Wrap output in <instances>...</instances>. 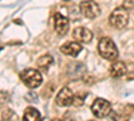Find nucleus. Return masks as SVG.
<instances>
[{
	"label": "nucleus",
	"mask_w": 134,
	"mask_h": 121,
	"mask_svg": "<svg viewBox=\"0 0 134 121\" xmlns=\"http://www.w3.org/2000/svg\"><path fill=\"white\" fill-rule=\"evenodd\" d=\"M54 27H55V31H57L59 35H64L70 28V22L66 16L57 14L54 18Z\"/></svg>",
	"instance_id": "nucleus-8"
},
{
	"label": "nucleus",
	"mask_w": 134,
	"mask_h": 121,
	"mask_svg": "<svg viewBox=\"0 0 134 121\" xmlns=\"http://www.w3.org/2000/svg\"><path fill=\"white\" fill-rule=\"evenodd\" d=\"M55 101L59 106H69V105H72V101H74V94L69 89V87H63V89L59 90V93L57 94V98Z\"/></svg>",
	"instance_id": "nucleus-6"
},
{
	"label": "nucleus",
	"mask_w": 134,
	"mask_h": 121,
	"mask_svg": "<svg viewBox=\"0 0 134 121\" xmlns=\"http://www.w3.org/2000/svg\"><path fill=\"white\" fill-rule=\"evenodd\" d=\"M127 20H129V14H127L126 8H124V7H117L109 16V23L114 28L126 27Z\"/></svg>",
	"instance_id": "nucleus-3"
},
{
	"label": "nucleus",
	"mask_w": 134,
	"mask_h": 121,
	"mask_svg": "<svg viewBox=\"0 0 134 121\" xmlns=\"http://www.w3.org/2000/svg\"><path fill=\"white\" fill-rule=\"evenodd\" d=\"M20 80L27 87L35 89V87H38L42 83L43 77H42L40 71H38L35 69H26L20 73Z\"/></svg>",
	"instance_id": "nucleus-2"
},
{
	"label": "nucleus",
	"mask_w": 134,
	"mask_h": 121,
	"mask_svg": "<svg viewBox=\"0 0 134 121\" xmlns=\"http://www.w3.org/2000/svg\"><path fill=\"white\" fill-rule=\"evenodd\" d=\"M90 121H94V120H90Z\"/></svg>",
	"instance_id": "nucleus-14"
},
{
	"label": "nucleus",
	"mask_w": 134,
	"mask_h": 121,
	"mask_svg": "<svg viewBox=\"0 0 134 121\" xmlns=\"http://www.w3.org/2000/svg\"><path fill=\"white\" fill-rule=\"evenodd\" d=\"M72 38L78 43H88L93 39V32L86 27H76L72 31Z\"/></svg>",
	"instance_id": "nucleus-7"
},
{
	"label": "nucleus",
	"mask_w": 134,
	"mask_h": 121,
	"mask_svg": "<svg viewBox=\"0 0 134 121\" xmlns=\"http://www.w3.org/2000/svg\"><path fill=\"white\" fill-rule=\"evenodd\" d=\"M54 121H62V120H54Z\"/></svg>",
	"instance_id": "nucleus-13"
},
{
	"label": "nucleus",
	"mask_w": 134,
	"mask_h": 121,
	"mask_svg": "<svg viewBox=\"0 0 134 121\" xmlns=\"http://www.w3.org/2000/svg\"><path fill=\"white\" fill-rule=\"evenodd\" d=\"M23 121H42V114L35 108H27L23 114Z\"/></svg>",
	"instance_id": "nucleus-11"
},
{
	"label": "nucleus",
	"mask_w": 134,
	"mask_h": 121,
	"mask_svg": "<svg viewBox=\"0 0 134 121\" xmlns=\"http://www.w3.org/2000/svg\"><path fill=\"white\" fill-rule=\"evenodd\" d=\"M60 51L64 55L76 57V55H79V52L82 51V45L78 42H66L64 45L60 46Z\"/></svg>",
	"instance_id": "nucleus-9"
},
{
	"label": "nucleus",
	"mask_w": 134,
	"mask_h": 121,
	"mask_svg": "<svg viewBox=\"0 0 134 121\" xmlns=\"http://www.w3.org/2000/svg\"><path fill=\"white\" fill-rule=\"evenodd\" d=\"M79 11L85 18H88V19H95L100 14L99 6L95 2H93V0H85V2H82L79 4Z\"/></svg>",
	"instance_id": "nucleus-5"
},
{
	"label": "nucleus",
	"mask_w": 134,
	"mask_h": 121,
	"mask_svg": "<svg viewBox=\"0 0 134 121\" xmlns=\"http://www.w3.org/2000/svg\"><path fill=\"white\" fill-rule=\"evenodd\" d=\"M91 112L98 118H105L111 113V104L103 98H97L91 105Z\"/></svg>",
	"instance_id": "nucleus-4"
},
{
	"label": "nucleus",
	"mask_w": 134,
	"mask_h": 121,
	"mask_svg": "<svg viewBox=\"0 0 134 121\" xmlns=\"http://www.w3.org/2000/svg\"><path fill=\"white\" fill-rule=\"evenodd\" d=\"M99 55L107 61H115L118 58V49L110 38H100L98 42Z\"/></svg>",
	"instance_id": "nucleus-1"
},
{
	"label": "nucleus",
	"mask_w": 134,
	"mask_h": 121,
	"mask_svg": "<svg viewBox=\"0 0 134 121\" xmlns=\"http://www.w3.org/2000/svg\"><path fill=\"white\" fill-rule=\"evenodd\" d=\"M110 74L111 77H115V78H119V77L126 74V65L121 61H114L110 66Z\"/></svg>",
	"instance_id": "nucleus-10"
},
{
	"label": "nucleus",
	"mask_w": 134,
	"mask_h": 121,
	"mask_svg": "<svg viewBox=\"0 0 134 121\" xmlns=\"http://www.w3.org/2000/svg\"><path fill=\"white\" fill-rule=\"evenodd\" d=\"M36 65H38V69L39 70H47L50 66L52 65V57L46 54V55H42L38 58L36 61Z\"/></svg>",
	"instance_id": "nucleus-12"
}]
</instances>
